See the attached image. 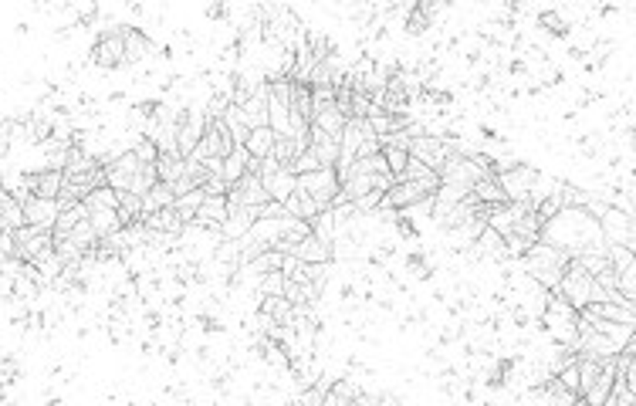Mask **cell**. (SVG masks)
Instances as JSON below:
<instances>
[{
    "label": "cell",
    "mask_w": 636,
    "mask_h": 406,
    "mask_svg": "<svg viewBox=\"0 0 636 406\" xmlns=\"http://www.w3.org/2000/svg\"><path fill=\"white\" fill-rule=\"evenodd\" d=\"M163 108H166V105H163L159 99H142L139 105H136V112H139L142 119H159V115H163Z\"/></svg>",
    "instance_id": "cell-26"
},
{
    "label": "cell",
    "mask_w": 636,
    "mask_h": 406,
    "mask_svg": "<svg viewBox=\"0 0 636 406\" xmlns=\"http://www.w3.org/2000/svg\"><path fill=\"white\" fill-rule=\"evenodd\" d=\"M261 183H264V190H268L271 203H281V206H284V200L298 190V177H295V170H291V166H281L275 177L261 179Z\"/></svg>",
    "instance_id": "cell-12"
},
{
    "label": "cell",
    "mask_w": 636,
    "mask_h": 406,
    "mask_svg": "<svg viewBox=\"0 0 636 406\" xmlns=\"http://www.w3.org/2000/svg\"><path fill=\"white\" fill-rule=\"evenodd\" d=\"M149 48L153 44H149V38L139 27H126V61H142Z\"/></svg>",
    "instance_id": "cell-20"
},
{
    "label": "cell",
    "mask_w": 636,
    "mask_h": 406,
    "mask_svg": "<svg viewBox=\"0 0 636 406\" xmlns=\"http://www.w3.org/2000/svg\"><path fill=\"white\" fill-rule=\"evenodd\" d=\"M183 156H177V152H166V156H159L156 159V177H159V183H166V186H173L179 177H183Z\"/></svg>",
    "instance_id": "cell-17"
},
{
    "label": "cell",
    "mask_w": 636,
    "mask_h": 406,
    "mask_svg": "<svg viewBox=\"0 0 636 406\" xmlns=\"http://www.w3.org/2000/svg\"><path fill=\"white\" fill-rule=\"evenodd\" d=\"M288 257H295V261H302V264H329L332 257H335V244L315 237V234H308L305 241L288 254Z\"/></svg>",
    "instance_id": "cell-9"
},
{
    "label": "cell",
    "mask_w": 636,
    "mask_h": 406,
    "mask_svg": "<svg viewBox=\"0 0 636 406\" xmlns=\"http://www.w3.org/2000/svg\"><path fill=\"white\" fill-rule=\"evenodd\" d=\"M478 251L481 254H491V257H505V237L498 234V230H491V227H484L481 234H478Z\"/></svg>",
    "instance_id": "cell-21"
},
{
    "label": "cell",
    "mask_w": 636,
    "mask_h": 406,
    "mask_svg": "<svg viewBox=\"0 0 636 406\" xmlns=\"http://www.w3.org/2000/svg\"><path fill=\"white\" fill-rule=\"evenodd\" d=\"M409 156L416 159V163H423L427 170L433 173H440L443 170V163L450 159V149H447V143L440 139V136H420V139H413L409 143Z\"/></svg>",
    "instance_id": "cell-6"
},
{
    "label": "cell",
    "mask_w": 636,
    "mask_h": 406,
    "mask_svg": "<svg viewBox=\"0 0 636 406\" xmlns=\"http://www.w3.org/2000/svg\"><path fill=\"white\" fill-rule=\"evenodd\" d=\"M206 17H210V21H224V17H227V7H224V3H210V7H206Z\"/></svg>",
    "instance_id": "cell-28"
},
{
    "label": "cell",
    "mask_w": 636,
    "mask_h": 406,
    "mask_svg": "<svg viewBox=\"0 0 636 406\" xmlns=\"http://www.w3.org/2000/svg\"><path fill=\"white\" fill-rule=\"evenodd\" d=\"M396 183H413L423 197H433L437 190H440V173H433V170H427L423 163H416L413 156L407 159V170L400 173V179Z\"/></svg>",
    "instance_id": "cell-10"
},
{
    "label": "cell",
    "mask_w": 636,
    "mask_h": 406,
    "mask_svg": "<svg viewBox=\"0 0 636 406\" xmlns=\"http://www.w3.org/2000/svg\"><path fill=\"white\" fill-rule=\"evenodd\" d=\"M58 213H61L58 200H38V197H31L24 203V220H27V227H34V230H51Z\"/></svg>",
    "instance_id": "cell-11"
},
{
    "label": "cell",
    "mask_w": 636,
    "mask_h": 406,
    "mask_svg": "<svg viewBox=\"0 0 636 406\" xmlns=\"http://www.w3.org/2000/svg\"><path fill=\"white\" fill-rule=\"evenodd\" d=\"M197 322H200V325H204L206 332H224V325H220V318H213V315H200Z\"/></svg>",
    "instance_id": "cell-27"
},
{
    "label": "cell",
    "mask_w": 636,
    "mask_h": 406,
    "mask_svg": "<svg viewBox=\"0 0 636 406\" xmlns=\"http://www.w3.org/2000/svg\"><path fill=\"white\" fill-rule=\"evenodd\" d=\"M427 27H430V17H427V14H420V7H413V10H409V17H407V31L409 34H423Z\"/></svg>",
    "instance_id": "cell-25"
},
{
    "label": "cell",
    "mask_w": 636,
    "mask_h": 406,
    "mask_svg": "<svg viewBox=\"0 0 636 406\" xmlns=\"http://www.w3.org/2000/svg\"><path fill=\"white\" fill-rule=\"evenodd\" d=\"M552 295H559L576 311H582L585 304H589V295H592V275L585 271L579 261H569V268H565V275L559 281V291H552Z\"/></svg>",
    "instance_id": "cell-2"
},
{
    "label": "cell",
    "mask_w": 636,
    "mask_h": 406,
    "mask_svg": "<svg viewBox=\"0 0 636 406\" xmlns=\"http://www.w3.org/2000/svg\"><path fill=\"white\" fill-rule=\"evenodd\" d=\"M244 152H247L251 159H268V156L275 152V132L268 126L251 129V136L244 139Z\"/></svg>",
    "instance_id": "cell-14"
},
{
    "label": "cell",
    "mask_w": 636,
    "mask_h": 406,
    "mask_svg": "<svg viewBox=\"0 0 636 406\" xmlns=\"http://www.w3.org/2000/svg\"><path fill=\"white\" fill-rule=\"evenodd\" d=\"M298 190H305L311 200L318 203V210H329L335 197H339V190H342V183L335 177V170H315V173H302L298 177Z\"/></svg>",
    "instance_id": "cell-4"
},
{
    "label": "cell",
    "mask_w": 636,
    "mask_h": 406,
    "mask_svg": "<svg viewBox=\"0 0 636 406\" xmlns=\"http://www.w3.org/2000/svg\"><path fill=\"white\" fill-rule=\"evenodd\" d=\"M538 24L545 27L548 34H555V38H569V31H572V27L565 24V17H562L559 10H545V14H538Z\"/></svg>",
    "instance_id": "cell-22"
},
{
    "label": "cell",
    "mask_w": 636,
    "mask_h": 406,
    "mask_svg": "<svg viewBox=\"0 0 636 406\" xmlns=\"http://www.w3.org/2000/svg\"><path fill=\"white\" fill-rule=\"evenodd\" d=\"M582 318H603V322H616V325H630L633 329L636 315H633V302H603V304H585L582 311H579Z\"/></svg>",
    "instance_id": "cell-8"
},
{
    "label": "cell",
    "mask_w": 636,
    "mask_h": 406,
    "mask_svg": "<svg viewBox=\"0 0 636 406\" xmlns=\"http://www.w3.org/2000/svg\"><path fill=\"white\" fill-rule=\"evenodd\" d=\"M92 61L105 72H115L119 65H126V24L108 27L99 34V41L92 48Z\"/></svg>",
    "instance_id": "cell-3"
},
{
    "label": "cell",
    "mask_w": 636,
    "mask_h": 406,
    "mask_svg": "<svg viewBox=\"0 0 636 406\" xmlns=\"http://www.w3.org/2000/svg\"><path fill=\"white\" fill-rule=\"evenodd\" d=\"M407 268L416 278H430V264H427V254L423 251H409L407 254Z\"/></svg>",
    "instance_id": "cell-24"
},
{
    "label": "cell",
    "mask_w": 636,
    "mask_h": 406,
    "mask_svg": "<svg viewBox=\"0 0 636 406\" xmlns=\"http://www.w3.org/2000/svg\"><path fill=\"white\" fill-rule=\"evenodd\" d=\"M237 108H240V115H244L247 129L268 126V85H261L254 95L244 102V105H237Z\"/></svg>",
    "instance_id": "cell-13"
},
{
    "label": "cell",
    "mask_w": 636,
    "mask_h": 406,
    "mask_svg": "<svg viewBox=\"0 0 636 406\" xmlns=\"http://www.w3.org/2000/svg\"><path fill=\"white\" fill-rule=\"evenodd\" d=\"M220 122H224V129L230 132L234 146H244V139L251 136V129H247V122H244V115H240V108H237V105H230V108H227V115H224Z\"/></svg>",
    "instance_id": "cell-19"
},
{
    "label": "cell",
    "mask_w": 636,
    "mask_h": 406,
    "mask_svg": "<svg viewBox=\"0 0 636 406\" xmlns=\"http://www.w3.org/2000/svg\"><path fill=\"white\" fill-rule=\"evenodd\" d=\"M177 203L173 197V186H166V183H156L153 190L142 197V213H159V210H170Z\"/></svg>",
    "instance_id": "cell-16"
},
{
    "label": "cell",
    "mask_w": 636,
    "mask_h": 406,
    "mask_svg": "<svg viewBox=\"0 0 636 406\" xmlns=\"http://www.w3.org/2000/svg\"><path fill=\"white\" fill-rule=\"evenodd\" d=\"M3 396H7V389H3V382H0V403H3Z\"/></svg>",
    "instance_id": "cell-29"
},
{
    "label": "cell",
    "mask_w": 636,
    "mask_h": 406,
    "mask_svg": "<svg viewBox=\"0 0 636 406\" xmlns=\"http://www.w3.org/2000/svg\"><path fill=\"white\" fill-rule=\"evenodd\" d=\"M204 186L200 190H190V193H183V197H177V203H173V210H177V217L183 220V224H193V217H197V210H200V203H204Z\"/></svg>",
    "instance_id": "cell-18"
},
{
    "label": "cell",
    "mask_w": 636,
    "mask_h": 406,
    "mask_svg": "<svg viewBox=\"0 0 636 406\" xmlns=\"http://www.w3.org/2000/svg\"><path fill=\"white\" fill-rule=\"evenodd\" d=\"M247 163H251V156L244 152V146H237V149H234L227 159H224V170H220L224 183H227V186L240 183V179H244V173H247Z\"/></svg>",
    "instance_id": "cell-15"
},
{
    "label": "cell",
    "mask_w": 636,
    "mask_h": 406,
    "mask_svg": "<svg viewBox=\"0 0 636 406\" xmlns=\"http://www.w3.org/2000/svg\"><path fill=\"white\" fill-rule=\"evenodd\" d=\"M257 288H261L264 298H281L284 295V275L281 271H268V275H261Z\"/></svg>",
    "instance_id": "cell-23"
},
{
    "label": "cell",
    "mask_w": 636,
    "mask_h": 406,
    "mask_svg": "<svg viewBox=\"0 0 636 406\" xmlns=\"http://www.w3.org/2000/svg\"><path fill=\"white\" fill-rule=\"evenodd\" d=\"M541 325L548 329V335L565 346V349H576V339H579V311L572 304L559 298V295H548L545 311H541Z\"/></svg>",
    "instance_id": "cell-1"
},
{
    "label": "cell",
    "mask_w": 636,
    "mask_h": 406,
    "mask_svg": "<svg viewBox=\"0 0 636 406\" xmlns=\"http://www.w3.org/2000/svg\"><path fill=\"white\" fill-rule=\"evenodd\" d=\"M24 186L38 197V200H58L61 186H65V173L61 170H41V173H24Z\"/></svg>",
    "instance_id": "cell-7"
},
{
    "label": "cell",
    "mask_w": 636,
    "mask_h": 406,
    "mask_svg": "<svg viewBox=\"0 0 636 406\" xmlns=\"http://www.w3.org/2000/svg\"><path fill=\"white\" fill-rule=\"evenodd\" d=\"M538 173H535L528 163H518L514 170H508V173H501L498 177V186L505 190V197H508V203H528V197H532V190L538 186Z\"/></svg>",
    "instance_id": "cell-5"
}]
</instances>
